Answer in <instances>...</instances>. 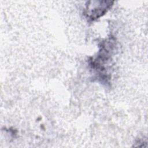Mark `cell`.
I'll return each mask as SVG.
<instances>
[{"instance_id":"6da1fadb","label":"cell","mask_w":148,"mask_h":148,"mask_svg":"<svg viewBox=\"0 0 148 148\" xmlns=\"http://www.w3.org/2000/svg\"><path fill=\"white\" fill-rule=\"evenodd\" d=\"M91 1L92 4L87 5L85 11L86 17L90 21L97 20L103 15H104L112 6L113 2L107 1Z\"/></svg>"}]
</instances>
